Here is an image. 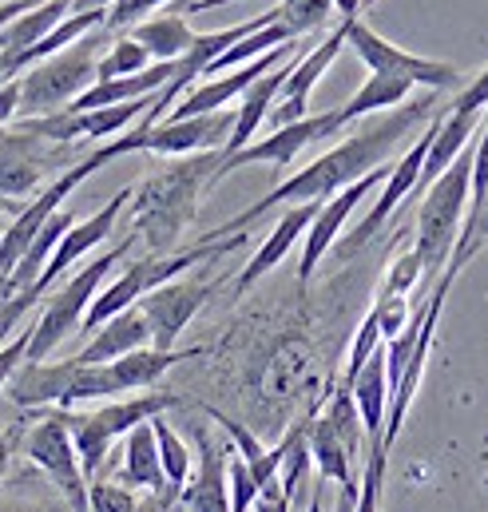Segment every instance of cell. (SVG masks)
I'll use <instances>...</instances> for the list:
<instances>
[{"instance_id": "obj_1", "label": "cell", "mask_w": 488, "mask_h": 512, "mask_svg": "<svg viewBox=\"0 0 488 512\" xmlns=\"http://www.w3.org/2000/svg\"><path fill=\"white\" fill-rule=\"evenodd\" d=\"M437 112H441L437 108V92H429L425 100L401 104L393 112H381L362 131H354L350 139H342L338 147H330L326 155H318L314 163H306L298 175L282 179L274 191H266L258 203H250L243 215H235L223 227L207 231L199 243H223L231 235H243L254 219H262L274 207H302V203H326V199H334L338 191H346L358 179H366L369 171L385 167V159L401 147V139H409L421 124H429Z\"/></svg>"}, {"instance_id": "obj_2", "label": "cell", "mask_w": 488, "mask_h": 512, "mask_svg": "<svg viewBox=\"0 0 488 512\" xmlns=\"http://www.w3.org/2000/svg\"><path fill=\"white\" fill-rule=\"evenodd\" d=\"M219 163H223V151L187 155L135 187L131 235L135 239L143 235L151 255H167L175 247V239L191 227V219L199 215V199H203V191H211Z\"/></svg>"}, {"instance_id": "obj_3", "label": "cell", "mask_w": 488, "mask_h": 512, "mask_svg": "<svg viewBox=\"0 0 488 512\" xmlns=\"http://www.w3.org/2000/svg\"><path fill=\"white\" fill-rule=\"evenodd\" d=\"M473 159H477V139L421 195V207H417V239H413V251L421 255V266H425V282L421 286H437V278L453 262L461 227H465V215H469V199H473Z\"/></svg>"}, {"instance_id": "obj_4", "label": "cell", "mask_w": 488, "mask_h": 512, "mask_svg": "<svg viewBox=\"0 0 488 512\" xmlns=\"http://www.w3.org/2000/svg\"><path fill=\"white\" fill-rule=\"evenodd\" d=\"M108 44V32H92L76 40L72 48L40 60L20 76V120L36 116H56L72 108L88 88H96V68H100V48Z\"/></svg>"}, {"instance_id": "obj_5", "label": "cell", "mask_w": 488, "mask_h": 512, "mask_svg": "<svg viewBox=\"0 0 488 512\" xmlns=\"http://www.w3.org/2000/svg\"><path fill=\"white\" fill-rule=\"evenodd\" d=\"M239 243H243V235H231V239H223V243H195L191 251L147 255V258L127 262L120 278L96 294V302H92V310H88L80 334H96L104 322H112L116 314L131 310V306H139V302H143L151 290H159L163 282H175L183 270H191V266H199V262H215V258L231 255Z\"/></svg>"}, {"instance_id": "obj_6", "label": "cell", "mask_w": 488, "mask_h": 512, "mask_svg": "<svg viewBox=\"0 0 488 512\" xmlns=\"http://www.w3.org/2000/svg\"><path fill=\"white\" fill-rule=\"evenodd\" d=\"M131 247H135V235H127L120 247H112V251H104L100 258H92L88 266H80V270H76V274H72V278L44 302L40 318L32 322L28 362H48V354H52L64 338H72V334L84 326V318H88L96 294L104 290V278L116 270V262L127 258Z\"/></svg>"}, {"instance_id": "obj_7", "label": "cell", "mask_w": 488, "mask_h": 512, "mask_svg": "<svg viewBox=\"0 0 488 512\" xmlns=\"http://www.w3.org/2000/svg\"><path fill=\"white\" fill-rule=\"evenodd\" d=\"M175 405L171 393H143V397H120V401H108L92 413H68V429H72V441H76V453H80V465L92 477L104 473V461L112 453V445L123 441L131 429H139L143 421H155L163 417L167 409Z\"/></svg>"}, {"instance_id": "obj_8", "label": "cell", "mask_w": 488, "mask_h": 512, "mask_svg": "<svg viewBox=\"0 0 488 512\" xmlns=\"http://www.w3.org/2000/svg\"><path fill=\"white\" fill-rule=\"evenodd\" d=\"M88 143H52L28 128H0V199H24L44 179H60L68 167H76ZM44 191V187H40Z\"/></svg>"}, {"instance_id": "obj_9", "label": "cell", "mask_w": 488, "mask_h": 512, "mask_svg": "<svg viewBox=\"0 0 488 512\" xmlns=\"http://www.w3.org/2000/svg\"><path fill=\"white\" fill-rule=\"evenodd\" d=\"M239 112H211V116H195V120H163L155 128L139 131L131 128L127 135L112 139L100 147L104 163L147 151V155H171V159H187V155H207V151H223L231 143Z\"/></svg>"}, {"instance_id": "obj_10", "label": "cell", "mask_w": 488, "mask_h": 512, "mask_svg": "<svg viewBox=\"0 0 488 512\" xmlns=\"http://www.w3.org/2000/svg\"><path fill=\"white\" fill-rule=\"evenodd\" d=\"M20 453L24 461L48 477V485L68 501L72 512H92L88 509V473L80 465V453H76V441H72V429H68V413L56 409V413H44L40 421L28 425L24 441H20Z\"/></svg>"}, {"instance_id": "obj_11", "label": "cell", "mask_w": 488, "mask_h": 512, "mask_svg": "<svg viewBox=\"0 0 488 512\" xmlns=\"http://www.w3.org/2000/svg\"><path fill=\"white\" fill-rule=\"evenodd\" d=\"M135 199V187H123V191H116L112 195V203H104L96 215H88V219H80L64 239H60V247H56V255H52V262L44 266V274H40V282L32 286V290H24L20 298H8V302H0V326H4V334L28 314V306H36V298L52 286V282H60L80 258L88 255V251H96L108 235H112V227H116V219H120V211Z\"/></svg>"}, {"instance_id": "obj_12", "label": "cell", "mask_w": 488, "mask_h": 512, "mask_svg": "<svg viewBox=\"0 0 488 512\" xmlns=\"http://www.w3.org/2000/svg\"><path fill=\"white\" fill-rule=\"evenodd\" d=\"M366 441V425L362 413L354 405V393L342 385L330 401V409L322 417L310 421V457L322 481H338L342 489H354L362 481H354V461L362 453Z\"/></svg>"}, {"instance_id": "obj_13", "label": "cell", "mask_w": 488, "mask_h": 512, "mask_svg": "<svg viewBox=\"0 0 488 512\" xmlns=\"http://www.w3.org/2000/svg\"><path fill=\"white\" fill-rule=\"evenodd\" d=\"M358 60L366 64L369 72L377 76H397V80H409L413 88H429V92H449V88H461V68L445 64V60H429V56H413L405 48H397L393 40L377 36L366 20H350V40H346Z\"/></svg>"}, {"instance_id": "obj_14", "label": "cell", "mask_w": 488, "mask_h": 512, "mask_svg": "<svg viewBox=\"0 0 488 512\" xmlns=\"http://www.w3.org/2000/svg\"><path fill=\"white\" fill-rule=\"evenodd\" d=\"M100 167H104V155H100V147H96V151H88V159H80L76 167H68V171H64L60 179H52V183H48V187L28 203V207H20V211H16L12 227L0 235V286L8 282V274L16 270V262H20L24 251L32 247V239L48 227V219H52V215H60V203H64V199H68V195H72V191H76L92 171H100Z\"/></svg>"}, {"instance_id": "obj_15", "label": "cell", "mask_w": 488, "mask_h": 512, "mask_svg": "<svg viewBox=\"0 0 488 512\" xmlns=\"http://www.w3.org/2000/svg\"><path fill=\"white\" fill-rule=\"evenodd\" d=\"M346 128L342 124V112L334 108V112H318V116H306V120H298V124H290V128H278L270 131V135H262V139H254L250 147L243 151H235L231 159H223L219 163V171H215V179H211V191L227 179V175H235L239 167H254V163H270V167H290L310 143H322V139H330V135H338V131Z\"/></svg>"}, {"instance_id": "obj_16", "label": "cell", "mask_w": 488, "mask_h": 512, "mask_svg": "<svg viewBox=\"0 0 488 512\" xmlns=\"http://www.w3.org/2000/svg\"><path fill=\"white\" fill-rule=\"evenodd\" d=\"M433 135H437V116L425 124V131L409 143V151L389 167V179L377 195V203L369 207V215L354 227V235L342 243V255H358L366 243H373L381 235V227L393 219V211L417 195V183H421V171H425V159H429V147H433Z\"/></svg>"}, {"instance_id": "obj_17", "label": "cell", "mask_w": 488, "mask_h": 512, "mask_svg": "<svg viewBox=\"0 0 488 512\" xmlns=\"http://www.w3.org/2000/svg\"><path fill=\"white\" fill-rule=\"evenodd\" d=\"M223 286V278L207 282V278H175V282H163L159 290H151L139 310L151 326V346L155 350H175L179 334L191 326V318L203 310V302Z\"/></svg>"}, {"instance_id": "obj_18", "label": "cell", "mask_w": 488, "mask_h": 512, "mask_svg": "<svg viewBox=\"0 0 488 512\" xmlns=\"http://www.w3.org/2000/svg\"><path fill=\"white\" fill-rule=\"evenodd\" d=\"M346 40H350V20H342L330 36H322L310 52L298 56L290 80L282 84V92H278V100H274V108H270V120H266L270 131L290 128V124H298V120L310 116V92L318 88V80L326 76V68L338 60V52L346 48Z\"/></svg>"}, {"instance_id": "obj_19", "label": "cell", "mask_w": 488, "mask_h": 512, "mask_svg": "<svg viewBox=\"0 0 488 512\" xmlns=\"http://www.w3.org/2000/svg\"><path fill=\"white\" fill-rule=\"evenodd\" d=\"M195 437V469L187 489L179 493V509L183 512H231V457L235 449L219 445L215 433L207 425H191Z\"/></svg>"}, {"instance_id": "obj_20", "label": "cell", "mask_w": 488, "mask_h": 512, "mask_svg": "<svg viewBox=\"0 0 488 512\" xmlns=\"http://www.w3.org/2000/svg\"><path fill=\"white\" fill-rule=\"evenodd\" d=\"M381 179H389V167L369 171L366 179H358L354 187L338 191L334 199H326V203L318 207V215H314V223H310V231H306V239H302V262H298V282H302V286L314 278L318 262H322V258H326V251L338 243V235H342L346 219L354 215V207L366 199V195L377 187V183H381Z\"/></svg>"}, {"instance_id": "obj_21", "label": "cell", "mask_w": 488, "mask_h": 512, "mask_svg": "<svg viewBox=\"0 0 488 512\" xmlns=\"http://www.w3.org/2000/svg\"><path fill=\"white\" fill-rule=\"evenodd\" d=\"M318 207L322 203H302V207H286V215L274 223V231L262 239V247L250 255V262L243 266V274L235 278V290L246 294L258 278H266L282 258L290 255V247L298 243V239H306V231H310V223H314V215H318Z\"/></svg>"}, {"instance_id": "obj_22", "label": "cell", "mask_w": 488, "mask_h": 512, "mask_svg": "<svg viewBox=\"0 0 488 512\" xmlns=\"http://www.w3.org/2000/svg\"><path fill=\"white\" fill-rule=\"evenodd\" d=\"M147 346H151V326H147L143 310L131 306L88 338V346L76 354V362L80 366H112V362H120L135 350H147Z\"/></svg>"}, {"instance_id": "obj_23", "label": "cell", "mask_w": 488, "mask_h": 512, "mask_svg": "<svg viewBox=\"0 0 488 512\" xmlns=\"http://www.w3.org/2000/svg\"><path fill=\"white\" fill-rule=\"evenodd\" d=\"M302 52H310V48H302ZM298 52V56H302ZM298 56H290L282 68H274V72H266L258 84H250L243 92V100H239V120H235V131H231V143L223 147V159H231L235 151H243L254 143V135L258 128L270 120V108H274V100H278V92H282V84L290 80V72H294V64H298Z\"/></svg>"}, {"instance_id": "obj_24", "label": "cell", "mask_w": 488, "mask_h": 512, "mask_svg": "<svg viewBox=\"0 0 488 512\" xmlns=\"http://www.w3.org/2000/svg\"><path fill=\"white\" fill-rule=\"evenodd\" d=\"M135 493H171L167 477H163V461H159V437H155V421H143L139 429H131L123 437V477ZM179 497V493H175Z\"/></svg>"}, {"instance_id": "obj_25", "label": "cell", "mask_w": 488, "mask_h": 512, "mask_svg": "<svg viewBox=\"0 0 488 512\" xmlns=\"http://www.w3.org/2000/svg\"><path fill=\"white\" fill-rule=\"evenodd\" d=\"M354 393V405L362 413L366 425V445H381L385 437V417H389V370H385V346L366 362V370L354 378V385H346ZM385 449V445H381Z\"/></svg>"}, {"instance_id": "obj_26", "label": "cell", "mask_w": 488, "mask_h": 512, "mask_svg": "<svg viewBox=\"0 0 488 512\" xmlns=\"http://www.w3.org/2000/svg\"><path fill=\"white\" fill-rule=\"evenodd\" d=\"M131 36L143 44V52H147L155 64H175V60H183V56L199 44V32H195V28L187 24V16H179V12L151 16V20L135 24Z\"/></svg>"}, {"instance_id": "obj_27", "label": "cell", "mask_w": 488, "mask_h": 512, "mask_svg": "<svg viewBox=\"0 0 488 512\" xmlns=\"http://www.w3.org/2000/svg\"><path fill=\"white\" fill-rule=\"evenodd\" d=\"M76 0H40L36 8H28L20 20H12L0 32V56H20L28 48H36L44 36H52L68 16H72Z\"/></svg>"}, {"instance_id": "obj_28", "label": "cell", "mask_w": 488, "mask_h": 512, "mask_svg": "<svg viewBox=\"0 0 488 512\" xmlns=\"http://www.w3.org/2000/svg\"><path fill=\"white\" fill-rule=\"evenodd\" d=\"M203 350L195 346V350H155V346H147V350H135V354H127L120 362H112V374H116V382H120L123 393H143V389H151V385L159 382L167 370H175L179 362H191V358H199Z\"/></svg>"}, {"instance_id": "obj_29", "label": "cell", "mask_w": 488, "mask_h": 512, "mask_svg": "<svg viewBox=\"0 0 488 512\" xmlns=\"http://www.w3.org/2000/svg\"><path fill=\"white\" fill-rule=\"evenodd\" d=\"M0 512H72V509L48 485V477L28 465L20 473H8V481L0 485Z\"/></svg>"}, {"instance_id": "obj_30", "label": "cell", "mask_w": 488, "mask_h": 512, "mask_svg": "<svg viewBox=\"0 0 488 512\" xmlns=\"http://www.w3.org/2000/svg\"><path fill=\"white\" fill-rule=\"evenodd\" d=\"M223 429H227V437H231V445H235V453H239V461H243L246 469L254 473V481H258V489H270L274 481H278V469H282V453L278 449H266L250 429H246L243 421H235V417H227V413H219V409H207Z\"/></svg>"}, {"instance_id": "obj_31", "label": "cell", "mask_w": 488, "mask_h": 512, "mask_svg": "<svg viewBox=\"0 0 488 512\" xmlns=\"http://www.w3.org/2000/svg\"><path fill=\"white\" fill-rule=\"evenodd\" d=\"M409 92H413L409 80L369 72V80L350 96V104L338 108V112H342V124L350 128L354 120H366V116H373V112H393V108H401V104L409 100Z\"/></svg>"}, {"instance_id": "obj_32", "label": "cell", "mask_w": 488, "mask_h": 512, "mask_svg": "<svg viewBox=\"0 0 488 512\" xmlns=\"http://www.w3.org/2000/svg\"><path fill=\"white\" fill-rule=\"evenodd\" d=\"M155 437H159V461H163L167 489H171V493H183L187 481H191V469H195V453H191V445L171 429V421H163V417H155Z\"/></svg>"}, {"instance_id": "obj_33", "label": "cell", "mask_w": 488, "mask_h": 512, "mask_svg": "<svg viewBox=\"0 0 488 512\" xmlns=\"http://www.w3.org/2000/svg\"><path fill=\"white\" fill-rule=\"evenodd\" d=\"M155 60L143 52V44L131 36V32H123L120 40L100 56V68H96V84H104V80H123V76H135V72H147Z\"/></svg>"}, {"instance_id": "obj_34", "label": "cell", "mask_w": 488, "mask_h": 512, "mask_svg": "<svg viewBox=\"0 0 488 512\" xmlns=\"http://www.w3.org/2000/svg\"><path fill=\"white\" fill-rule=\"evenodd\" d=\"M488 243V195L481 203H469V215H465V227H461V239H457V251H453V262L445 266V274H461L473 258L485 251Z\"/></svg>"}, {"instance_id": "obj_35", "label": "cell", "mask_w": 488, "mask_h": 512, "mask_svg": "<svg viewBox=\"0 0 488 512\" xmlns=\"http://www.w3.org/2000/svg\"><path fill=\"white\" fill-rule=\"evenodd\" d=\"M139 493L127 481H112V477H92L88 485V509L92 512H139Z\"/></svg>"}, {"instance_id": "obj_36", "label": "cell", "mask_w": 488, "mask_h": 512, "mask_svg": "<svg viewBox=\"0 0 488 512\" xmlns=\"http://www.w3.org/2000/svg\"><path fill=\"white\" fill-rule=\"evenodd\" d=\"M381 350V318L377 310H369L366 322L358 326L354 334V346H350V362H346V374H342V385H354V378L366 370V362Z\"/></svg>"}, {"instance_id": "obj_37", "label": "cell", "mask_w": 488, "mask_h": 512, "mask_svg": "<svg viewBox=\"0 0 488 512\" xmlns=\"http://www.w3.org/2000/svg\"><path fill=\"white\" fill-rule=\"evenodd\" d=\"M421 282H425V266H421V255L409 247L405 255L389 266V274H385V282H381L377 294H385V298H409Z\"/></svg>"}, {"instance_id": "obj_38", "label": "cell", "mask_w": 488, "mask_h": 512, "mask_svg": "<svg viewBox=\"0 0 488 512\" xmlns=\"http://www.w3.org/2000/svg\"><path fill=\"white\" fill-rule=\"evenodd\" d=\"M485 108H488V68L477 72V76L445 104V112H453V116H481Z\"/></svg>"}, {"instance_id": "obj_39", "label": "cell", "mask_w": 488, "mask_h": 512, "mask_svg": "<svg viewBox=\"0 0 488 512\" xmlns=\"http://www.w3.org/2000/svg\"><path fill=\"white\" fill-rule=\"evenodd\" d=\"M227 477H231V512H254V501H258V481H254V473L246 469L239 457H231V469H227Z\"/></svg>"}, {"instance_id": "obj_40", "label": "cell", "mask_w": 488, "mask_h": 512, "mask_svg": "<svg viewBox=\"0 0 488 512\" xmlns=\"http://www.w3.org/2000/svg\"><path fill=\"white\" fill-rule=\"evenodd\" d=\"M28 342H32V326L24 330V334H16V342H8L4 350H0V389L16 378V370L28 362Z\"/></svg>"}, {"instance_id": "obj_41", "label": "cell", "mask_w": 488, "mask_h": 512, "mask_svg": "<svg viewBox=\"0 0 488 512\" xmlns=\"http://www.w3.org/2000/svg\"><path fill=\"white\" fill-rule=\"evenodd\" d=\"M488 195V120L481 124L477 135V159H473V199L469 203H481Z\"/></svg>"}, {"instance_id": "obj_42", "label": "cell", "mask_w": 488, "mask_h": 512, "mask_svg": "<svg viewBox=\"0 0 488 512\" xmlns=\"http://www.w3.org/2000/svg\"><path fill=\"white\" fill-rule=\"evenodd\" d=\"M12 120H20V76L0 84V128H8Z\"/></svg>"}, {"instance_id": "obj_43", "label": "cell", "mask_w": 488, "mask_h": 512, "mask_svg": "<svg viewBox=\"0 0 488 512\" xmlns=\"http://www.w3.org/2000/svg\"><path fill=\"white\" fill-rule=\"evenodd\" d=\"M254 512H290V497L282 493V481H274L270 489H262V493H258Z\"/></svg>"}, {"instance_id": "obj_44", "label": "cell", "mask_w": 488, "mask_h": 512, "mask_svg": "<svg viewBox=\"0 0 488 512\" xmlns=\"http://www.w3.org/2000/svg\"><path fill=\"white\" fill-rule=\"evenodd\" d=\"M40 0H0V32L12 24V20H20L28 8H36Z\"/></svg>"}, {"instance_id": "obj_45", "label": "cell", "mask_w": 488, "mask_h": 512, "mask_svg": "<svg viewBox=\"0 0 488 512\" xmlns=\"http://www.w3.org/2000/svg\"><path fill=\"white\" fill-rule=\"evenodd\" d=\"M8 461H12V437H8V429L0 425V485L8 481Z\"/></svg>"}, {"instance_id": "obj_46", "label": "cell", "mask_w": 488, "mask_h": 512, "mask_svg": "<svg viewBox=\"0 0 488 512\" xmlns=\"http://www.w3.org/2000/svg\"><path fill=\"white\" fill-rule=\"evenodd\" d=\"M116 8V0H76L72 4V12H112Z\"/></svg>"}, {"instance_id": "obj_47", "label": "cell", "mask_w": 488, "mask_h": 512, "mask_svg": "<svg viewBox=\"0 0 488 512\" xmlns=\"http://www.w3.org/2000/svg\"><path fill=\"white\" fill-rule=\"evenodd\" d=\"M334 8L342 12V20H358L362 8H366V0H334Z\"/></svg>"}, {"instance_id": "obj_48", "label": "cell", "mask_w": 488, "mask_h": 512, "mask_svg": "<svg viewBox=\"0 0 488 512\" xmlns=\"http://www.w3.org/2000/svg\"><path fill=\"white\" fill-rule=\"evenodd\" d=\"M0 302H4V298H0ZM0 338H4V326H0Z\"/></svg>"}, {"instance_id": "obj_49", "label": "cell", "mask_w": 488, "mask_h": 512, "mask_svg": "<svg viewBox=\"0 0 488 512\" xmlns=\"http://www.w3.org/2000/svg\"><path fill=\"white\" fill-rule=\"evenodd\" d=\"M0 211H4V199H0Z\"/></svg>"}, {"instance_id": "obj_50", "label": "cell", "mask_w": 488, "mask_h": 512, "mask_svg": "<svg viewBox=\"0 0 488 512\" xmlns=\"http://www.w3.org/2000/svg\"><path fill=\"white\" fill-rule=\"evenodd\" d=\"M175 512H183V509H175Z\"/></svg>"}, {"instance_id": "obj_51", "label": "cell", "mask_w": 488, "mask_h": 512, "mask_svg": "<svg viewBox=\"0 0 488 512\" xmlns=\"http://www.w3.org/2000/svg\"><path fill=\"white\" fill-rule=\"evenodd\" d=\"M366 4H369V0H366Z\"/></svg>"}]
</instances>
